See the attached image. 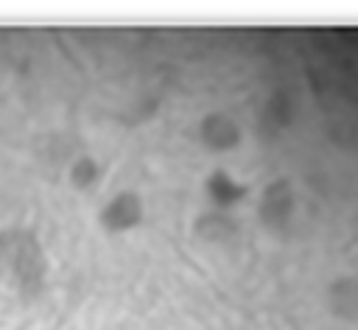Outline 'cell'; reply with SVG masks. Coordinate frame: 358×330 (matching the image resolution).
I'll list each match as a JSON object with an SVG mask.
<instances>
[{"label":"cell","mask_w":358,"mask_h":330,"mask_svg":"<svg viewBox=\"0 0 358 330\" xmlns=\"http://www.w3.org/2000/svg\"><path fill=\"white\" fill-rule=\"evenodd\" d=\"M0 260L8 266V274L22 291H36L45 280V260L36 241L25 232H3L0 235Z\"/></svg>","instance_id":"1"},{"label":"cell","mask_w":358,"mask_h":330,"mask_svg":"<svg viewBox=\"0 0 358 330\" xmlns=\"http://www.w3.org/2000/svg\"><path fill=\"white\" fill-rule=\"evenodd\" d=\"M199 137L213 151H229L241 143V129L229 115H207L199 123Z\"/></svg>","instance_id":"2"},{"label":"cell","mask_w":358,"mask_h":330,"mask_svg":"<svg viewBox=\"0 0 358 330\" xmlns=\"http://www.w3.org/2000/svg\"><path fill=\"white\" fill-rule=\"evenodd\" d=\"M140 218H143V204H140V196H134V193H117L101 213L103 227L112 232L131 229L140 224Z\"/></svg>","instance_id":"3"},{"label":"cell","mask_w":358,"mask_h":330,"mask_svg":"<svg viewBox=\"0 0 358 330\" xmlns=\"http://www.w3.org/2000/svg\"><path fill=\"white\" fill-rule=\"evenodd\" d=\"M196 232H199V238H204V241L224 243V241L235 238L238 224H235L224 210H213V213H204V215L196 221Z\"/></svg>","instance_id":"4"},{"label":"cell","mask_w":358,"mask_h":330,"mask_svg":"<svg viewBox=\"0 0 358 330\" xmlns=\"http://www.w3.org/2000/svg\"><path fill=\"white\" fill-rule=\"evenodd\" d=\"M207 190H210L213 201H215L221 210L238 204V201L246 196V187H243L241 182H235V179H232L229 173H224V171H215V173L207 179Z\"/></svg>","instance_id":"5"},{"label":"cell","mask_w":358,"mask_h":330,"mask_svg":"<svg viewBox=\"0 0 358 330\" xmlns=\"http://www.w3.org/2000/svg\"><path fill=\"white\" fill-rule=\"evenodd\" d=\"M70 179H73V185L76 187H90V185H95V179H98V165L90 159V157H81L78 162H73V168H70Z\"/></svg>","instance_id":"6"}]
</instances>
